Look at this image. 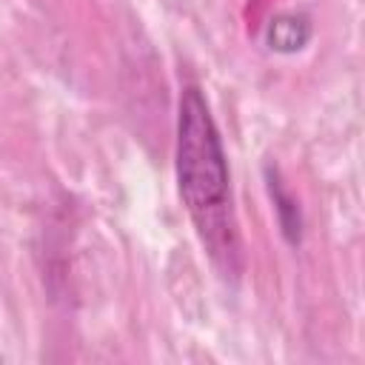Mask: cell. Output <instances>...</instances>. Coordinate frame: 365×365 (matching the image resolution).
<instances>
[{"instance_id":"1","label":"cell","mask_w":365,"mask_h":365,"mask_svg":"<svg viewBox=\"0 0 365 365\" xmlns=\"http://www.w3.org/2000/svg\"><path fill=\"white\" fill-rule=\"evenodd\" d=\"M174 168L180 200L222 277H240L242 242L231 202L228 157L200 86H185L177 106Z\"/></svg>"},{"instance_id":"2","label":"cell","mask_w":365,"mask_h":365,"mask_svg":"<svg viewBox=\"0 0 365 365\" xmlns=\"http://www.w3.org/2000/svg\"><path fill=\"white\" fill-rule=\"evenodd\" d=\"M265 188H268V197L274 202V211H277V222H279V234L282 240L297 248L302 242V208L297 202V197L285 188L282 177H279V168L277 165H265Z\"/></svg>"},{"instance_id":"3","label":"cell","mask_w":365,"mask_h":365,"mask_svg":"<svg viewBox=\"0 0 365 365\" xmlns=\"http://www.w3.org/2000/svg\"><path fill=\"white\" fill-rule=\"evenodd\" d=\"M314 37V26L305 14H279L265 29V46L277 54L302 51Z\"/></svg>"}]
</instances>
